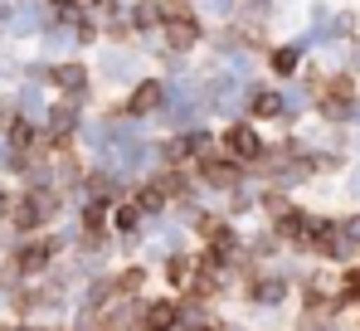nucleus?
Segmentation results:
<instances>
[{
	"instance_id": "nucleus-1",
	"label": "nucleus",
	"mask_w": 360,
	"mask_h": 331,
	"mask_svg": "<svg viewBox=\"0 0 360 331\" xmlns=\"http://www.w3.org/2000/svg\"><path fill=\"white\" fill-rule=\"evenodd\" d=\"M59 215H63V190L59 185H30L25 195H15L10 224H15L25 239H34V234H44V224H54Z\"/></svg>"
},
{
	"instance_id": "nucleus-2",
	"label": "nucleus",
	"mask_w": 360,
	"mask_h": 331,
	"mask_svg": "<svg viewBox=\"0 0 360 331\" xmlns=\"http://www.w3.org/2000/svg\"><path fill=\"white\" fill-rule=\"evenodd\" d=\"M195 175H200V185H210V190H219V195H234V190H243L248 166H239L224 146H214V151H200V156H195Z\"/></svg>"
},
{
	"instance_id": "nucleus-3",
	"label": "nucleus",
	"mask_w": 360,
	"mask_h": 331,
	"mask_svg": "<svg viewBox=\"0 0 360 331\" xmlns=\"http://www.w3.org/2000/svg\"><path fill=\"white\" fill-rule=\"evenodd\" d=\"M59 249H63V239H54V234H34V239H25V244L10 254V273L15 277H44Z\"/></svg>"
},
{
	"instance_id": "nucleus-4",
	"label": "nucleus",
	"mask_w": 360,
	"mask_h": 331,
	"mask_svg": "<svg viewBox=\"0 0 360 331\" xmlns=\"http://www.w3.org/2000/svg\"><path fill=\"white\" fill-rule=\"evenodd\" d=\"M219 146H224L239 166H248V170H258V166L268 161V142L258 137L253 122H229V127L219 132Z\"/></svg>"
},
{
	"instance_id": "nucleus-5",
	"label": "nucleus",
	"mask_w": 360,
	"mask_h": 331,
	"mask_svg": "<svg viewBox=\"0 0 360 331\" xmlns=\"http://www.w3.org/2000/svg\"><path fill=\"white\" fill-rule=\"evenodd\" d=\"M239 292L253 302V307H283V302H288V292H292V277L278 273V268H268V273H258L253 282H243Z\"/></svg>"
},
{
	"instance_id": "nucleus-6",
	"label": "nucleus",
	"mask_w": 360,
	"mask_h": 331,
	"mask_svg": "<svg viewBox=\"0 0 360 331\" xmlns=\"http://www.w3.org/2000/svg\"><path fill=\"white\" fill-rule=\"evenodd\" d=\"M311 224H316V215H311V210H302V205H292L283 220H273V234L283 239V249L307 254V244H311Z\"/></svg>"
},
{
	"instance_id": "nucleus-7",
	"label": "nucleus",
	"mask_w": 360,
	"mask_h": 331,
	"mask_svg": "<svg viewBox=\"0 0 360 331\" xmlns=\"http://www.w3.org/2000/svg\"><path fill=\"white\" fill-rule=\"evenodd\" d=\"M161 98H166V88H161V78H146L127 103L117 108V117H151V112L161 108Z\"/></svg>"
},
{
	"instance_id": "nucleus-8",
	"label": "nucleus",
	"mask_w": 360,
	"mask_h": 331,
	"mask_svg": "<svg viewBox=\"0 0 360 331\" xmlns=\"http://www.w3.org/2000/svg\"><path fill=\"white\" fill-rule=\"evenodd\" d=\"M161 277H166V287L185 292V287H190V277H195V254H185V249L166 254V263H161Z\"/></svg>"
},
{
	"instance_id": "nucleus-9",
	"label": "nucleus",
	"mask_w": 360,
	"mask_h": 331,
	"mask_svg": "<svg viewBox=\"0 0 360 331\" xmlns=\"http://www.w3.org/2000/svg\"><path fill=\"white\" fill-rule=\"evenodd\" d=\"M141 224H146V215L136 210V200L112 205V234H117V239H136V234H141Z\"/></svg>"
},
{
	"instance_id": "nucleus-10",
	"label": "nucleus",
	"mask_w": 360,
	"mask_h": 331,
	"mask_svg": "<svg viewBox=\"0 0 360 331\" xmlns=\"http://www.w3.org/2000/svg\"><path fill=\"white\" fill-rule=\"evenodd\" d=\"M146 268L141 263H127V268H117L112 273V287H117V302H127V297H141V287H146Z\"/></svg>"
},
{
	"instance_id": "nucleus-11",
	"label": "nucleus",
	"mask_w": 360,
	"mask_h": 331,
	"mask_svg": "<svg viewBox=\"0 0 360 331\" xmlns=\"http://www.w3.org/2000/svg\"><path fill=\"white\" fill-rule=\"evenodd\" d=\"M131 200H136V210H141V215H146V220H151V215H161V210H166V205H171V200H166V195H161V190H156V185H151V180H141V185H136V190H131Z\"/></svg>"
},
{
	"instance_id": "nucleus-12",
	"label": "nucleus",
	"mask_w": 360,
	"mask_h": 331,
	"mask_svg": "<svg viewBox=\"0 0 360 331\" xmlns=\"http://www.w3.org/2000/svg\"><path fill=\"white\" fill-rule=\"evenodd\" d=\"M54 83H59L68 98H78L88 88V73H83V63H63V68H54Z\"/></svg>"
},
{
	"instance_id": "nucleus-13",
	"label": "nucleus",
	"mask_w": 360,
	"mask_h": 331,
	"mask_svg": "<svg viewBox=\"0 0 360 331\" xmlns=\"http://www.w3.org/2000/svg\"><path fill=\"white\" fill-rule=\"evenodd\" d=\"M283 112H288L283 93H273V88H268V93H253V117H263V122H278Z\"/></svg>"
},
{
	"instance_id": "nucleus-14",
	"label": "nucleus",
	"mask_w": 360,
	"mask_h": 331,
	"mask_svg": "<svg viewBox=\"0 0 360 331\" xmlns=\"http://www.w3.org/2000/svg\"><path fill=\"white\" fill-rule=\"evenodd\" d=\"M166 39H171V49H190V44L200 39V25H195V20H171V25H166Z\"/></svg>"
},
{
	"instance_id": "nucleus-15",
	"label": "nucleus",
	"mask_w": 360,
	"mask_h": 331,
	"mask_svg": "<svg viewBox=\"0 0 360 331\" xmlns=\"http://www.w3.org/2000/svg\"><path fill=\"white\" fill-rule=\"evenodd\" d=\"M131 25H141V30H151V25H166V20H161V5H136Z\"/></svg>"
},
{
	"instance_id": "nucleus-16",
	"label": "nucleus",
	"mask_w": 360,
	"mask_h": 331,
	"mask_svg": "<svg viewBox=\"0 0 360 331\" xmlns=\"http://www.w3.org/2000/svg\"><path fill=\"white\" fill-rule=\"evenodd\" d=\"M161 20L171 25V20H190V5L185 0H161Z\"/></svg>"
},
{
	"instance_id": "nucleus-17",
	"label": "nucleus",
	"mask_w": 360,
	"mask_h": 331,
	"mask_svg": "<svg viewBox=\"0 0 360 331\" xmlns=\"http://www.w3.org/2000/svg\"><path fill=\"white\" fill-rule=\"evenodd\" d=\"M341 292H360V263H346L341 268V282H336Z\"/></svg>"
},
{
	"instance_id": "nucleus-18",
	"label": "nucleus",
	"mask_w": 360,
	"mask_h": 331,
	"mask_svg": "<svg viewBox=\"0 0 360 331\" xmlns=\"http://www.w3.org/2000/svg\"><path fill=\"white\" fill-rule=\"evenodd\" d=\"M273 68L278 73H297V54L292 49H273Z\"/></svg>"
},
{
	"instance_id": "nucleus-19",
	"label": "nucleus",
	"mask_w": 360,
	"mask_h": 331,
	"mask_svg": "<svg viewBox=\"0 0 360 331\" xmlns=\"http://www.w3.org/2000/svg\"><path fill=\"white\" fill-rule=\"evenodd\" d=\"M10 210H15V195H10V190H0V220H10Z\"/></svg>"
},
{
	"instance_id": "nucleus-20",
	"label": "nucleus",
	"mask_w": 360,
	"mask_h": 331,
	"mask_svg": "<svg viewBox=\"0 0 360 331\" xmlns=\"http://www.w3.org/2000/svg\"><path fill=\"white\" fill-rule=\"evenodd\" d=\"M49 5H59V10H68V5H73V0H49Z\"/></svg>"
}]
</instances>
